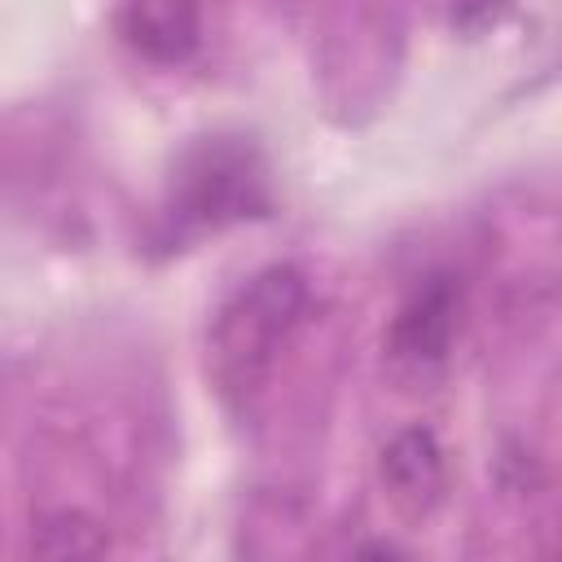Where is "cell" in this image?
<instances>
[{
    "label": "cell",
    "mask_w": 562,
    "mask_h": 562,
    "mask_svg": "<svg viewBox=\"0 0 562 562\" xmlns=\"http://www.w3.org/2000/svg\"><path fill=\"white\" fill-rule=\"evenodd\" d=\"M514 0H452V26L465 35H479L487 26H496L509 13Z\"/></svg>",
    "instance_id": "7"
},
{
    "label": "cell",
    "mask_w": 562,
    "mask_h": 562,
    "mask_svg": "<svg viewBox=\"0 0 562 562\" xmlns=\"http://www.w3.org/2000/svg\"><path fill=\"white\" fill-rule=\"evenodd\" d=\"M382 487L404 518H430L448 487V465L435 430L408 426L382 448Z\"/></svg>",
    "instance_id": "4"
},
{
    "label": "cell",
    "mask_w": 562,
    "mask_h": 562,
    "mask_svg": "<svg viewBox=\"0 0 562 562\" xmlns=\"http://www.w3.org/2000/svg\"><path fill=\"white\" fill-rule=\"evenodd\" d=\"M268 171L250 140L241 136H206L189 145L171 171L167 220L171 237L220 233L228 224L268 215Z\"/></svg>",
    "instance_id": "2"
},
{
    "label": "cell",
    "mask_w": 562,
    "mask_h": 562,
    "mask_svg": "<svg viewBox=\"0 0 562 562\" xmlns=\"http://www.w3.org/2000/svg\"><path fill=\"white\" fill-rule=\"evenodd\" d=\"M303 307H307V281L290 263L259 268L220 303L211 321L206 356H211V378L220 382L224 395L246 400L268 382L294 329L303 325Z\"/></svg>",
    "instance_id": "1"
},
{
    "label": "cell",
    "mask_w": 562,
    "mask_h": 562,
    "mask_svg": "<svg viewBox=\"0 0 562 562\" xmlns=\"http://www.w3.org/2000/svg\"><path fill=\"white\" fill-rule=\"evenodd\" d=\"M31 544L35 553H48V558H92V553H105V531L83 514H53L35 527Z\"/></svg>",
    "instance_id": "6"
},
{
    "label": "cell",
    "mask_w": 562,
    "mask_h": 562,
    "mask_svg": "<svg viewBox=\"0 0 562 562\" xmlns=\"http://www.w3.org/2000/svg\"><path fill=\"white\" fill-rule=\"evenodd\" d=\"M202 0H123L132 44L154 61H184L198 44Z\"/></svg>",
    "instance_id": "5"
},
{
    "label": "cell",
    "mask_w": 562,
    "mask_h": 562,
    "mask_svg": "<svg viewBox=\"0 0 562 562\" xmlns=\"http://www.w3.org/2000/svg\"><path fill=\"white\" fill-rule=\"evenodd\" d=\"M457 329H461V281L457 272L435 268L404 294V303L386 325L382 338L386 378L408 395L430 391L452 360Z\"/></svg>",
    "instance_id": "3"
}]
</instances>
